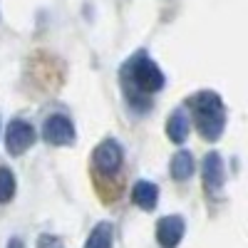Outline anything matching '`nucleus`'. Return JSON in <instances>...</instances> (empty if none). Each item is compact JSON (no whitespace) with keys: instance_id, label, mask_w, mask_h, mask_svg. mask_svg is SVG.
<instances>
[{"instance_id":"f03ea898","label":"nucleus","mask_w":248,"mask_h":248,"mask_svg":"<svg viewBox=\"0 0 248 248\" xmlns=\"http://www.w3.org/2000/svg\"><path fill=\"white\" fill-rule=\"evenodd\" d=\"M189 107L194 112V119H196V127H199L201 137L209 139V141L221 139V134L226 129L223 99L214 90H203V92H199L189 99Z\"/></svg>"},{"instance_id":"1a4fd4ad","label":"nucleus","mask_w":248,"mask_h":248,"mask_svg":"<svg viewBox=\"0 0 248 248\" xmlns=\"http://www.w3.org/2000/svg\"><path fill=\"white\" fill-rule=\"evenodd\" d=\"M189 129H191V124H189L186 112L184 109H174L171 117L167 119V137H169V141L184 144L186 139H189Z\"/></svg>"},{"instance_id":"9d476101","label":"nucleus","mask_w":248,"mask_h":248,"mask_svg":"<svg viewBox=\"0 0 248 248\" xmlns=\"http://www.w3.org/2000/svg\"><path fill=\"white\" fill-rule=\"evenodd\" d=\"M194 171H196V167H194L191 152L189 149H179L174 154V159H171V176L176 181H186V179L194 176Z\"/></svg>"},{"instance_id":"39448f33","label":"nucleus","mask_w":248,"mask_h":248,"mask_svg":"<svg viewBox=\"0 0 248 248\" xmlns=\"http://www.w3.org/2000/svg\"><path fill=\"white\" fill-rule=\"evenodd\" d=\"M43 137H45L47 144H52V147H70L77 139L75 124L65 114H50L43 124Z\"/></svg>"},{"instance_id":"0eeeda50","label":"nucleus","mask_w":248,"mask_h":248,"mask_svg":"<svg viewBox=\"0 0 248 248\" xmlns=\"http://www.w3.org/2000/svg\"><path fill=\"white\" fill-rule=\"evenodd\" d=\"M184 231H186V223L176 214L161 216L156 221V241H159L161 248H176L184 238Z\"/></svg>"},{"instance_id":"7ed1b4c3","label":"nucleus","mask_w":248,"mask_h":248,"mask_svg":"<svg viewBox=\"0 0 248 248\" xmlns=\"http://www.w3.org/2000/svg\"><path fill=\"white\" fill-rule=\"evenodd\" d=\"M92 161H94V169L99 174H117L124 164V149L117 139H105L94 147V154H92Z\"/></svg>"},{"instance_id":"4468645a","label":"nucleus","mask_w":248,"mask_h":248,"mask_svg":"<svg viewBox=\"0 0 248 248\" xmlns=\"http://www.w3.org/2000/svg\"><path fill=\"white\" fill-rule=\"evenodd\" d=\"M8 248H25V246H23V241H20V238H10L8 241Z\"/></svg>"},{"instance_id":"6e6552de","label":"nucleus","mask_w":248,"mask_h":248,"mask_svg":"<svg viewBox=\"0 0 248 248\" xmlns=\"http://www.w3.org/2000/svg\"><path fill=\"white\" fill-rule=\"evenodd\" d=\"M132 201L144 211H154L159 203V186L154 181H137L132 189Z\"/></svg>"},{"instance_id":"423d86ee","label":"nucleus","mask_w":248,"mask_h":248,"mask_svg":"<svg viewBox=\"0 0 248 248\" xmlns=\"http://www.w3.org/2000/svg\"><path fill=\"white\" fill-rule=\"evenodd\" d=\"M201 171H203V186H206L209 194H216V191L223 189V184H226V164H223V156L218 152H209L203 156Z\"/></svg>"},{"instance_id":"ddd939ff","label":"nucleus","mask_w":248,"mask_h":248,"mask_svg":"<svg viewBox=\"0 0 248 248\" xmlns=\"http://www.w3.org/2000/svg\"><path fill=\"white\" fill-rule=\"evenodd\" d=\"M37 248H62V241L57 236H50V233H43L37 238Z\"/></svg>"},{"instance_id":"f257e3e1","label":"nucleus","mask_w":248,"mask_h":248,"mask_svg":"<svg viewBox=\"0 0 248 248\" xmlns=\"http://www.w3.org/2000/svg\"><path fill=\"white\" fill-rule=\"evenodd\" d=\"M119 82H122V90H124V99H127V105L137 114L149 112L152 94L159 92V90H164V85H167L164 72L159 70V65L144 50L134 52L122 65Z\"/></svg>"},{"instance_id":"9b49d317","label":"nucleus","mask_w":248,"mask_h":248,"mask_svg":"<svg viewBox=\"0 0 248 248\" xmlns=\"http://www.w3.org/2000/svg\"><path fill=\"white\" fill-rule=\"evenodd\" d=\"M112 243H114V229H112V223L109 221H99L94 229H92L85 248H112Z\"/></svg>"},{"instance_id":"20e7f679","label":"nucleus","mask_w":248,"mask_h":248,"mask_svg":"<svg viewBox=\"0 0 248 248\" xmlns=\"http://www.w3.org/2000/svg\"><path fill=\"white\" fill-rule=\"evenodd\" d=\"M37 134L32 129V124L25 122V119H13L5 129V149L10 156H20L25 154L32 144H35Z\"/></svg>"},{"instance_id":"f8f14e48","label":"nucleus","mask_w":248,"mask_h":248,"mask_svg":"<svg viewBox=\"0 0 248 248\" xmlns=\"http://www.w3.org/2000/svg\"><path fill=\"white\" fill-rule=\"evenodd\" d=\"M15 189H17L15 174L8 167H0V203H10L15 199Z\"/></svg>"}]
</instances>
